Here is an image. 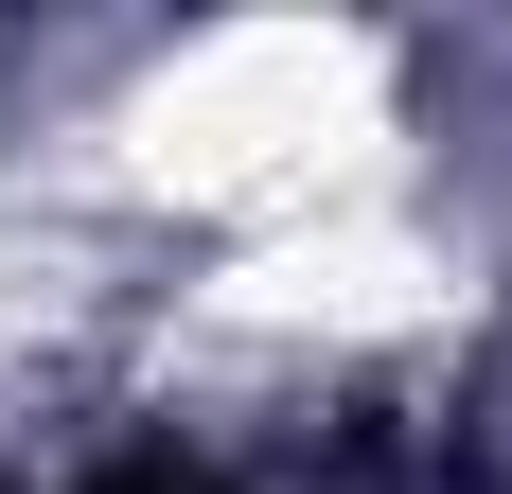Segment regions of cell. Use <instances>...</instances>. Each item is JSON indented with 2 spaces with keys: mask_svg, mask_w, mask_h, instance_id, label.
Here are the masks:
<instances>
[{
  "mask_svg": "<svg viewBox=\"0 0 512 494\" xmlns=\"http://www.w3.org/2000/svg\"><path fill=\"white\" fill-rule=\"evenodd\" d=\"M89 494H212V477H89Z\"/></svg>",
  "mask_w": 512,
  "mask_h": 494,
  "instance_id": "1",
  "label": "cell"
}]
</instances>
